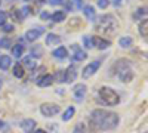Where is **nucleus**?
<instances>
[{
  "mask_svg": "<svg viewBox=\"0 0 148 133\" xmlns=\"http://www.w3.org/2000/svg\"><path fill=\"white\" fill-rule=\"evenodd\" d=\"M0 86H2V81H0Z\"/></svg>",
  "mask_w": 148,
  "mask_h": 133,
  "instance_id": "40",
  "label": "nucleus"
},
{
  "mask_svg": "<svg viewBox=\"0 0 148 133\" xmlns=\"http://www.w3.org/2000/svg\"><path fill=\"white\" fill-rule=\"evenodd\" d=\"M53 81L64 83V81H65V70H59V71H56V74L53 76Z\"/></svg>",
  "mask_w": 148,
  "mask_h": 133,
  "instance_id": "23",
  "label": "nucleus"
},
{
  "mask_svg": "<svg viewBox=\"0 0 148 133\" xmlns=\"http://www.w3.org/2000/svg\"><path fill=\"white\" fill-rule=\"evenodd\" d=\"M21 129L25 132V133H33L34 129H36V121L31 118H25L21 121Z\"/></svg>",
  "mask_w": 148,
  "mask_h": 133,
  "instance_id": "10",
  "label": "nucleus"
},
{
  "mask_svg": "<svg viewBox=\"0 0 148 133\" xmlns=\"http://www.w3.org/2000/svg\"><path fill=\"white\" fill-rule=\"evenodd\" d=\"M108 5H110V0H98V6L101 9H107Z\"/></svg>",
  "mask_w": 148,
  "mask_h": 133,
  "instance_id": "32",
  "label": "nucleus"
},
{
  "mask_svg": "<svg viewBox=\"0 0 148 133\" xmlns=\"http://www.w3.org/2000/svg\"><path fill=\"white\" fill-rule=\"evenodd\" d=\"M121 2H123V0H113V5L114 6H119V5H121Z\"/></svg>",
  "mask_w": 148,
  "mask_h": 133,
  "instance_id": "37",
  "label": "nucleus"
},
{
  "mask_svg": "<svg viewBox=\"0 0 148 133\" xmlns=\"http://www.w3.org/2000/svg\"><path fill=\"white\" fill-rule=\"evenodd\" d=\"M74 2H76V5L79 6V8H82L83 5H82V0H74Z\"/></svg>",
  "mask_w": 148,
  "mask_h": 133,
  "instance_id": "38",
  "label": "nucleus"
},
{
  "mask_svg": "<svg viewBox=\"0 0 148 133\" xmlns=\"http://www.w3.org/2000/svg\"><path fill=\"white\" fill-rule=\"evenodd\" d=\"M24 65H25L28 70H34L36 68V61H33L31 56H27L25 59H24Z\"/></svg>",
  "mask_w": 148,
  "mask_h": 133,
  "instance_id": "27",
  "label": "nucleus"
},
{
  "mask_svg": "<svg viewBox=\"0 0 148 133\" xmlns=\"http://www.w3.org/2000/svg\"><path fill=\"white\" fill-rule=\"evenodd\" d=\"M76 77H77V70L74 68L73 65H70L65 70V81L64 83H71V81L76 80Z\"/></svg>",
  "mask_w": 148,
  "mask_h": 133,
  "instance_id": "12",
  "label": "nucleus"
},
{
  "mask_svg": "<svg viewBox=\"0 0 148 133\" xmlns=\"http://www.w3.org/2000/svg\"><path fill=\"white\" fill-rule=\"evenodd\" d=\"M119 44L123 47V49H127V47H130L133 44V40H132V37H121L119 40Z\"/></svg>",
  "mask_w": 148,
  "mask_h": 133,
  "instance_id": "19",
  "label": "nucleus"
},
{
  "mask_svg": "<svg viewBox=\"0 0 148 133\" xmlns=\"http://www.w3.org/2000/svg\"><path fill=\"white\" fill-rule=\"evenodd\" d=\"M99 65H101V61H99V59H98V61H93V62H90L89 65H86V67L83 68L82 77H83V78H89V77H92V76L95 74V72L98 71Z\"/></svg>",
  "mask_w": 148,
  "mask_h": 133,
  "instance_id": "6",
  "label": "nucleus"
},
{
  "mask_svg": "<svg viewBox=\"0 0 148 133\" xmlns=\"http://www.w3.org/2000/svg\"><path fill=\"white\" fill-rule=\"evenodd\" d=\"M138 16H145L147 15V12H145V8L144 9H138V14H136Z\"/></svg>",
  "mask_w": 148,
  "mask_h": 133,
  "instance_id": "35",
  "label": "nucleus"
},
{
  "mask_svg": "<svg viewBox=\"0 0 148 133\" xmlns=\"http://www.w3.org/2000/svg\"><path fill=\"white\" fill-rule=\"evenodd\" d=\"M40 113L45 117H53L59 113V105L52 104V102H47V104H42L40 105Z\"/></svg>",
  "mask_w": 148,
  "mask_h": 133,
  "instance_id": "5",
  "label": "nucleus"
},
{
  "mask_svg": "<svg viewBox=\"0 0 148 133\" xmlns=\"http://www.w3.org/2000/svg\"><path fill=\"white\" fill-rule=\"evenodd\" d=\"M139 33H141V35H142L144 39H147V34H148V22H147V19H144V21L141 22Z\"/></svg>",
  "mask_w": 148,
  "mask_h": 133,
  "instance_id": "24",
  "label": "nucleus"
},
{
  "mask_svg": "<svg viewBox=\"0 0 148 133\" xmlns=\"http://www.w3.org/2000/svg\"><path fill=\"white\" fill-rule=\"evenodd\" d=\"M83 42H84V46L88 47V49H92V47H93V44H92V37H89V35H84Z\"/></svg>",
  "mask_w": 148,
  "mask_h": 133,
  "instance_id": "30",
  "label": "nucleus"
},
{
  "mask_svg": "<svg viewBox=\"0 0 148 133\" xmlns=\"http://www.w3.org/2000/svg\"><path fill=\"white\" fill-rule=\"evenodd\" d=\"M52 83H53V76H51V74H43L42 77L36 78V84L39 87H47V86H51Z\"/></svg>",
  "mask_w": 148,
  "mask_h": 133,
  "instance_id": "8",
  "label": "nucleus"
},
{
  "mask_svg": "<svg viewBox=\"0 0 148 133\" xmlns=\"http://www.w3.org/2000/svg\"><path fill=\"white\" fill-rule=\"evenodd\" d=\"M98 96H99V101H101L102 104L108 105V106H116V105H119V102H120L119 93H117L114 89L107 87V86H104V87L99 89V92H98Z\"/></svg>",
  "mask_w": 148,
  "mask_h": 133,
  "instance_id": "4",
  "label": "nucleus"
},
{
  "mask_svg": "<svg viewBox=\"0 0 148 133\" xmlns=\"http://www.w3.org/2000/svg\"><path fill=\"white\" fill-rule=\"evenodd\" d=\"M16 12V16H18V19H24V18H27L28 16V14H30V8H22V9H19V10H15Z\"/></svg>",
  "mask_w": 148,
  "mask_h": 133,
  "instance_id": "22",
  "label": "nucleus"
},
{
  "mask_svg": "<svg viewBox=\"0 0 148 133\" xmlns=\"http://www.w3.org/2000/svg\"><path fill=\"white\" fill-rule=\"evenodd\" d=\"M42 55H43L42 46H36V47H33V50H31V58L37 59V58H42Z\"/></svg>",
  "mask_w": 148,
  "mask_h": 133,
  "instance_id": "25",
  "label": "nucleus"
},
{
  "mask_svg": "<svg viewBox=\"0 0 148 133\" xmlns=\"http://www.w3.org/2000/svg\"><path fill=\"white\" fill-rule=\"evenodd\" d=\"M92 123L99 130H113L119 124V115L105 110H95L90 114Z\"/></svg>",
  "mask_w": 148,
  "mask_h": 133,
  "instance_id": "1",
  "label": "nucleus"
},
{
  "mask_svg": "<svg viewBox=\"0 0 148 133\" xmlns=\"http://www.w3.org/2000/svg\"><path fill=\"white\" fill-rule=\"evenodd\" d=\"M86 58H88V55H86V52H84L83 49H80V47L76 50V53L73 55L74 61H83V59H86Z\"/></svg>",
  "mask_w": 148,
  "mask_h": 133,
  "instance_id": "20",
  "label": "nucleus"
},
{
  "mask_svg": "<svg viewBox=\"0 0 148 133\" xmlns=\"http://www.w3.org/2000/svg\"><path fill=\"white\" fill-rule=\"evenodd\" d=\"M59 42H61V39L58 37L56 34H47V35H46V44H47V46L56 44V43H59Z\"/></svg>",
  "mask_w": 148,
  "mask_h": 133,
  "instance_id": "17",
  "label": "nucleus"
},
{
  "mask_svg": "<svg viewBox=\"0 0 148 133\" xmlns=\"http://www.w3.org/2000/svg\"><path fill=\"white\" fill-rule=\"evenodd\" d=\"M36 133H47V132H45L43 129H37V130H36Z\"/></svg>",
  "mask_w": 148,
  "mask_h": 133,
  "instance_id": "39",
  "label": "nucleus"
},
{
  "mask_svg": "<svg viewBox=\"0 0 148 133\" xmlns=\"http://www.w3.org/2000/svg\"><path fill=\"white\" fill-rule=\"evenodd\" d=\"M6 19H8V14L3 12V10H0V25H2V27L6 24Z\"/></svg>",
  "mask_w": 148,
  "mask_h": 133,
  "instance_id": "31",
  "label": "nucleus"
},
{
  "mask_svg": "<svg viewBox=\"0 0 148 133\" xmlns=\"http://www.w3.org/2000/svg\"><path fill=\"white\" fill-rule=\"evenodd\" d=\"M74 113H76V110H74V106H68L65 113L62 114V120L64 121H68V120H71V117L74 115Z\"/></svg>",
  "mask_w": 148,
  "mask_h": 133,
  "instance_id": "21",
  "label": "nucleus"
},
{
  "mask_svg": "<svg viewBox=\"0 0 148 133\" xmlns=\"http://www.w3.org/2000/svg\"><path fill=\"white\" fill-rule=\"evenodd\" d=\"M9 65H10V58L8 55H2V56H0V70L6 71L9 68Z\"/></svg>",
  "mask_w": 148,
  "mask_h": 133,
  "instance_id": "14",
  "label": "nucleus"
},
{
  "mask_svg": "<svg viewBox=\"0 0 148 133\" xmlns=\"http://www.w3.org/2000/svg\"><path fill=\"white\" fill-rule=\"evenodd\" d=\"M92 44L93 46H96L98 49H107V47H110L111 46V42L110 40H107V39H102V37H92Z\"/></svg>",
  "mask_w": 148,
  "mask_h": 133,
  "instance_id": "9",
  "label": "nucleus"
},
{
  "mask_svg": "<svg viewBox=\"0 0 148 133\" xmlns=\"http://www.w3.org/2000/svg\"><path fill=\"white\" fill-rule=\"evenodd\" d=\"M117 19L113 15H102L96 21V31L99 34H114L117 31Z\"/></svg>",
  "mask_w": 148,
  "mask_h": 133,
  "instance_id": "2",
  "label": "nucleus"
},
{
  "mask_svg": "<svg viewBox=\"0 0 148 133\" xmlns=\"http://www.w3.org/2000/svg\"><path fill=\"white\" fill-rule=\"evenodd\" d=\"M83 14L86 15V18H88L89 21H95V9L92 6H84Z\"/></svg>",
  "mask_w": 148,
  "mask_h": 133,
  "instance_id": "15",
  "label": "nucleus"
},
{
  "mask_svg": "<svg viewBox=\"0 0 148 133\" xmlns=\"http://www.w3.org/2000/svg\"><path fill=\"white\" fill-rule=\"evenodd\" d=\"M3 30H5V31H14V25H10V24H5Z\"/></svg>",
  "mask_w": 148,
  "mask_h": 133,
  "instance_id": "34",
  "label": "nucleus"
},
{
  "mask_svg": "<svg viewBox=\"0 0 148 133\" xmlns=\"http://www.w3.org/2000/svg\"><path fill=\"white\" fill-rule=\"evenodd\" d=\"M40 18H42V19H49V18H51V15H49L47 12H42V14H40Z\"/></svg>",
  "mask_w": 148,
  "mask_h": 133,
  "instance_id": "36",
  "label": "nucleus"
},
{
  "mask_svg": "<svg viewBox=\"0 0 148 133\" xmlns=\"http://www.w3.org/2000/svg\"><path fill=\"white\" fill-rule=\"evenodd\" d=\"M47 3L52 5V6H58V5H62L64 0H47Z\"/></svg>",
  "mask_w": 148,
  "mask_h": 133,
  "instance_id": "33",
  "label": "nucleus"
},
{
  "mask_svg": "<svg viewBox=\"0 0 148 133\" xmlns=\"http://www.w3.org/2000/svg\"><path fill=\"white\" fill-rule=\"evenodd\" d=\"M113 72H114V76H116L120 81H123V83H129V81H132V78H133L132 65L126 61V59L117 61V62L114 64Z\"/></svg>",
  "mask_w": 148,
  "mask_h": 133,
  "instance_id": "3",
  "label": "nucleus"
},
{
  "mask_svg": "<svg viewBox=\"0 0 148 133\" xmlns=\"http://www.w3.org/2000/svg\"><path fill=\"white\" fill-rule=\"evenodd\" d=\"M86 92H88V87H86V84H83V83H80V84H76V86L73 87V96H74V98H76L77 101H82V99H84Z\"/></svg>",
  "mask_w": 148,
  "mask_h": 133,
  "instance_id": "7",
  "label": "nucleus"
},
{
  "mask_svg": "<svg viewBox=\"0 0 148 133\" xmlns=\"http://www.w3.org/2000/svg\"><path fill=\"white\" fill-rule=\"evenodd\" d=\"M10 46H12V42H10V39H8V37L0 39V47H3V49H9Z\"/></svg>",
  "mask_w": 148,
  "mask_h": 133,
  "instance_id": "28",
  "label": "nucleus"
},
{
  "mask_svg": "<svg viewBox=\"0 0 148 133\" xmlns=\"http://www.w3.org/2000/svg\"><path fill=\"white\" fill-rule=\"evenodd\" d=\"M42 28H33V30H28L27 34H25V39L28 42H36L37 39L40 37V34H42Z\"/></svg>",
  "mask_w": 148,
  "mask_h": 133,
  "instance_id": "11",
  "label": "nucleus"
},
{
  "mask_svg": "<svg viewBox=\"0 0 148 133\" xmlns=\"http://www.w3.org/2000/svg\"><path fill=\"white\" fill-rule=\"evenodd\" d=\"M73 133H86V127H84V123H77L74 126V130Z\"/></svg>",
  "mask_w": 148,
  "mask_h": 133,
  "instance_id": "29",
  "label": "nucleus"
},
{
  "mask_svg": "<svg viewBox=\"0 0 148 133\" xmlns=\"http://www.w3.org/2000/svg\"><path fill=\"white\" fill-rule=\"evenodd\" d=\"M51 19H52L53 22L64 21V19H65V12H64V10H56L53 15H51Z\"/></svg>",
  "mask_w": 148,
  "mask_h": 133,
  "instance_id": "16",
  "label": "nucleus"
},
{
  "mask_svg": "<svg viewBox=\"0 0 148 133\" xmlns=\"http://www.w3.org/2000/svg\"><path fill=\"white\" fill-rule=\"evenodd\" d=\"M0 2H2V0H0Z\"/></svg>",
  "mask_w": 148,
  "mask_h": 133,
  "instance_id": "41",
  "label": "nucleus"
},
{
  "mask_svg": "<svg viewBox=\"0 0 148 133\" xmlns=\"http://www.w3.org/2000/svg\"><path fill=\"white\" fill-rule=\"evenodd\" d=\"M14 76L18 77V78L24 77V67H22L21 64H16V65L14 67Z\"/></svg>",
  "mask_w": 148,
  "mask_h": 133,
  "instance_id": "26",
  "label": "nucleus"
},
{
  "mask_svg": "<svg viewBox=\"0 0 148 133\" xmlns=\"http://www.w3.org/2000/svg\"><path fill=\"white\" fill-rule=\"evenodd\" d=\"M22 52H24V46L22 44L12 46V55H14V58H21L22 56Z\"/></svg>",
  "mask_w": 148,
  "mask_h": 133,
  "instance_id": "18",
  "label": "nucleus"
},
{
  "mask_svg": "<svg viewBox=\"0 0 148 133\" xmlns=\"http://www.w3.org/2000/svg\"><path fill=\"white\" fill-rule=\"evenodd\" d=\"M56 59H61V61H62V59H65L67 56H68V52H67V49L64 46H59L58 49H55L53 50V53H52Z\"/></svg>",
  "mask_w": 148,
  "mask_h": 133,
  "instance_id": "13",
  "label": "nucleus"
}]
</instances>
